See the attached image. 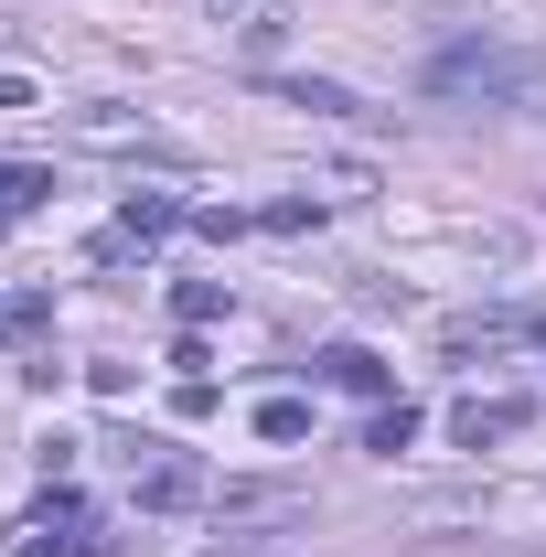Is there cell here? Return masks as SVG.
Masks as SVG:
<instances>
[{
	"label": "cell",
	"mask_w": 546,
	"mask_h": 557,
	"mask_svg": "<svg viewBox=\"0 0 546 557\" xmlns=\"http://www.w3.org/2000/svg\"><path fill=\"white\" fill-rule=\"evenodd\" d=\"M536 86V54H514V44H450V54H429V97H525Z\"/></svg>",
	"instance_id": "6da1fadb"
},
{
	"label": "cell",
	"mask_w": 546,
	"mask_h": 557,
	"mask_svg": "<svg viewBox=\"0 0 546 557\" xmlns=\"http://www.w3.org/2000/svg\"><path fill=\"white\" fill-rule=\"evenodd\" d=\"M525 333H536V322H514V311H450V322H439V354L472 364V354H504V344H525Z\"/></svg>",
	"instance_id": "5b68a950"
},
{
	"label": "cell",
	"mask_w": 546,
	"mask_h": 557,
	"mask_svg": "<svg viewBox=\"0 0 546 557\" xmlns=\"http://www.w3.org/2000/svg\"><path fill=\"white\" fill-rule=\"evenodd\" d=\"M214 22H258V0H204Z\"/></svg>",
	"instance_id": "ac0fdd59"
},
{
	"label": "cell",
	"mask_w": 546,
	"mask_h": 557,
	"mask_svg": "<svg viewBox=\"0 0 546 557\" xmlns=\"http://www.w3.org/2000/svg\"><path fill=\"white\" fill-rule=\"evenodd\" d=\"M278 97H289V108H311V119H364V97H353V86H333V75H289Z\"/></svg>",
	"instance_id": "9c48e42d"
},
{
	"label": "cell",
	"mask_w": 546,
	"mask_h": 557,
	"mask_svg": "<svg viewBox=\"0 0 546 557\" xmlns=\"http://www.w3.org/2000/svg\"><path fill=\"white\" fill-rule=\"evenodd\" d=\"M408 440H418V408H408V397H386V408L364 418V450H386V461H397Z\"/></svg>",
	"instance_id": "7c38bea8"
},
{
	"label": "cell",
	"mask_w": 546,
	"mask_h": 557,
	"mask_svg": "<svg viewBox=\"0 0 546 557\" xmlns=\"http://www.w3.org/2000/svg\"><path fill=\"white\" fill-rule=\"evenodd\" d=\"M172 311H183V333H204L214 311H225V278H183V289H172Z\"/></svg>",
	"instance_id": "5bb4252c"
},
{
	"label": "cell",
	"mask_w": 546,
	"mask_h": 557,
	"mask_svg": "<svg viewBox=\"0 0 546 557\" xmlns=\"http://www.w3.org/2000/svg\"><path fill=\"white\" fill-rule=\"evenodd\" d=\"M119 225H129V236H150V247H161V236L183 225V205H172V194H139V183H129V205H119Z\"/></svg>",
	"instance_id": "8fae6325"
},
{
	"label": "cell",
	"mask_w": 546,
	"mask_h": 557,
	"mask_svg": "<svg viewBox=\"0 0 546 557\" xmlns=\"http://www.w3.org/2000/svg\"><path fill=\"white\" fill-rule=\"evenodd\" d=\"M0 108H44V97H33V75H11V65H0Z\"/></svg>",
	"instance_id": "2e32d148"
},
{
	"label": "cell",
	"mask_w": 546,
	"mask_h": 557,
	"mask_svg": "<svg viewBox=\"0 0 546 557\" xmlns=\"http://www.w3.org/2000/svg\"><path fill=\"white\" fill-rule=\"evenodd\" d=\"M65 139H75V150H108V161H139V150H161V129H150L139 108H75Z\"/></svg>",
	"instance_id": "277c9868"
},
{
	"label": "cell",
	"mask_w": 546,
	"mask_h": 557,
	"mask_svg": "<svg viewBox=\"0 0 546 557\" xmlns=\"http://www.w3.org/2000/svg\"><path fill=\"white\" fill-rule=\"evenodd\" d=\"M258 225H269V236H300V225H322V194H278Z\"/></svg>",
	"instance_id": "9a60e30c"
},
{
	"label": "cell",
	"mask_w": 546,
	"mask_h": 557,
	"mask_svg": "<svg viewBox=\"0 0 546 557\" xmlns=\"http://www.w3.org/2000/svg\"><path fill=\"white\" fill-rule=\"evenodd\" d=\"M536 344H546V322H536Z\"/></svg>",
	"instance_id": "d6986e66"
},
{
	"label": "cell",
	"mask_w": 546,
	"mask_h": 557,
	"mask_svg": "<svg viewBox=\"0 0 546 557\" xmlns=\"http://www.w3.org/2000/svg\"><path fill=\"white\" fill-rule=\"evenodd\" d=\"M11 557H97V515L54 483L33 515H22V525H11Z\"/></svg>",
	"instance_id": "3957f363"
},
{
	"label": "cell",
	"mask_w": 546,
	"mask_h": 557,
	"mask_svg": "<svg viewBox=\"0 0 546 557\" xmlns=\"http://www.w3.org/2000/svg\"><path fill=\"white\" fill-rule=\"evenodd\" d=\"M129 504L139 515H194V504H214V483L194 450H129Z\"/></svg>",
	"instance_id": "7a4b0ae2"
},
{
	"label": "cell",
	"mask_w": 546,
	"mask_h": 557,
	"mask_svg": "<svg viewBox=\"0 0 546 557\" xmlns=\"http://www.w3.org/2000/svg\"><path fill=\"white\" fill-rule=\"evenodd\" d=\"M214 515L225 525H278V515H300V483H214Z\"/></svg>",
	"instance_id": "52a82bcc"
},
{
	"label": "cell",
	"mask_w": 546,
	"mask_h": 557,
	"mask_svg": "<svg viewBox=\"0 0 546 557\" xmlns=\"http://www.w3.org/2000/svg\"><path fill=\"white\" fill-rule=\"evenodd\" d=\"M214 557H289L278 536H247V547H214Z\"/></svg>",
	"instance_id": "e0dca14e"
},
{
	"label": "cell",
	"mask_w": 546,
	"mask_h": 557,
	"mask_svg": "<svg viewBox=\"0 0 546 557\" xmlns=\"http://www.w3.org/2000/svg\"><path fill=\"white\" fill-rule=\"evenodd\" d=\"M322 386H343V397H386V364H375L364 344H333V354H322Z\"/></svg>",
	"instance_id": "ba28073f"
},
{
	"label": "cell",
	"mask_w": 546,
	"mask_h": 557,
	"mask_svg": "<svg viewBox=\"0 0 546 557\" xmlns=\"http://www.w3.org/2000/svg\"><path fill=\"white\" fill-rule=\"evenodd\" d=\"M44 194H54V172H44V161H0V225H11V214H33Z\"/></svg>",
	"instance_id": "30bf717a"
},
{
	"label": "cell",
	"mask_w": 546,
	"mask_h": 557,
	"mask_svg": "<svg viewBox=\"0 0 546 557\" xmlns=\"http://www.w3.org/2000/svg\"><path fill=\"white\" fill-rule=\"evenodd\" d=\"M514 429H525V397H461V408H450V440H461V450H493V440H514Z\"/></svg>",
	"instance_id": "8992f818"
},
{
	"label": "cell",
	"mask_w": 546,
	"mask_h": 557,
	"mask_svg": "<svg viewBox=\"0 0 546 557\" xmlns=\"http://www.w3.org/2000/svg\"><path fill=\"white\" fill-rule=\"evenodd\" d=\"M258 440H269V450L311 440V408H300V397H269V408H258Z\"/></svg>",
	"instance_id": "4fadbf2b"
}]
</instances>
